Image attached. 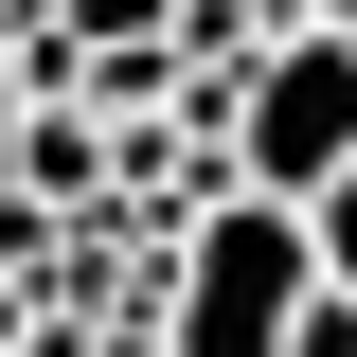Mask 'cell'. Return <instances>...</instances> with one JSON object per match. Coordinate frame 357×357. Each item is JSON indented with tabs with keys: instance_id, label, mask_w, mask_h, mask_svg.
<instances>
[{
	"instance_id": "277c9868",
	"label": "cell",
	"mask_w": 357,
	"mask_h": 357,
	"mask_svg": "<svg viewBox=\"0 0 357 357\" xmlns=\"http://www.w3.org/2000/svg\"><path fill=\"white\" fill-rule=\"evenodd\" d=\"M304 250H321V286L357 304V178H321V197H304Z\"/></svg>"
},
{
	"instance_id": "5b68a950",
	"label": "cell",
	"mask_w": 357,
	"mask_h": 357,
	"mask_svg": "<svg viewBox=\"0 0 357 357\" xmlns=\"http://www.w3.org/2000/svg\"><path fill=\"white\" fill-rule=\"evenodd\" d=\"M286 357H357V304H340V286H304V321H286Z\"/></svg>"
},
{
	"instance_id": "6da1fadb",
	"label": "cell",
	"mask_w": 357,
	"mask_h": 357,
	"mask_svg": "<svg viewBox=\"0 0 357 357\" xmlns=\"http://www.w3.org/2000/svg\"><path fill=\"white\" fill-rule=\"evenodd\" d=\"M321 250L286 197H215V215L161 250V357H286V321H304Z\"/></svg>"
},
{
	"instance_id": "7a4b0ae2",
	"label": "cell",
	"mask_w": 357,
	"mask_h": 357,
	"mask_svg": "<svg viewBox=\"0 0 357 357\" xmlns=\"http://www.w3.org/2000/svg\"><path fill=\"white\" fill-rule=\"evenodd\" d=\"M232 178L286 197V215H304L321 178H357V36L340 18H286V36L250 54V89H232Z\"/></svg>"
},
{
	"instance_id": "8992f818",
	"label": "cell",
	"mask_w": 357,
	"mask_h": 357,
	"mask_svg": "<svg viewBox=\"0 0 357 357\" xmlns=\"http://www.w3.org/2000/svg\"><path fill=\"white\" fill-rule=\"evenodd\" d=\"M18 18H36V0H0V36H18Z\"/></svg>"
},
{
	"instance_id": "3957f363",
	"label": "cell",
	"mask_w": 357,
	"mask_h": 357,
	"mask_svg": "<svg viewBox=\"0 0 357 357\" xmlns=\"http://www.w3.org/2000/svg\"><path fill=\"white\" fill-rule=\"evenodd\" d=\"M72 54H178V0H36Z\"/></svg>"
}]
</instances>
